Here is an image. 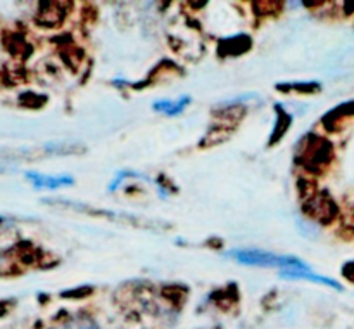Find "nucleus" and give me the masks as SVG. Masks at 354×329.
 I'll return each mask as SVG.
<instances>
[{
    "label": "nucleus",
    "instance_id": "obj_1",
    "mask_svg": "<svg viewBox=\"0 0 354 329\" xmlns=\"http://www.w3.org/2000/svg\"><path fill=\"white\" fill-rule=\"evenodd\" d=\"M227 258L235 260L242 265L265 267V269H280L282 272L289 270H311L306 262L292 255H277L266 249H232L225 253Z\"/></svg>",
    "mask_w": 354,
    "mask_h": 329
},
{
    "label": "nucleus",
    "instance_id": "obj_2",
    "mask_svg": "<svg viewBox=\"0 0 354 329\" xmlns=\"http://www.w3.org/2000/svg\"><path fill=\"white\" fill-rule=\"evenodd\" d=\"M332 156H334V151H332L330 142L315 134H308L301 141L299 154L296 158L304 168L317 173L332 161Z\"/></svg>",
    "mask_w": 354,
    "mask_h": 329
},
{
    "label": "nucleus",
    "instance_id": "obj_3",
    "mask_svg": "<svg viewBox=\"0 0 354 329\" xmlns=\"http://www.w3.org/2000/svg\"><path fill=\"white\" fill-rule=\"evenodd\" d=\"M303 210L306 211L313 220L324 222V224L332 222L335 215H337V206H335L334 199H332L327 193L313 194L310 199H306Z\"/></svg>",
    "mask_w": 354,
    "mask_h": 329
},
{
    "label": "nucleus",
    "instance_id": "obj_4",
    "mask_svg": "<svg viewBox=\"0 0 354 329\" xmlns=\"http://www.w3.org/2000/svg\"><path fill=\"white\" fill-rule=\"evenodd\" d=\"M251 48V38L248 35L241 33L235 35V37L223 38L220 42V47H218V54L221 57H228V55H241L244 52H248Z\"/></svg>",
    "mask_w": 354,
    "mask_h": 329
},
{
    "label": "nucleus",
    "instance_id": "obj_5",
    "mask_svg": "<svg viewBox=\"0 0 354 329\" xmlns=\"http://www.w3.org/2000/svg\"><path fill=\"white\" fill-rule=\"evenodd\" d=\"M26 179L33 184L38 189H57L62 186H71L75 180L69 175H44V173L37 172H26Z\"/></svg>",
    "mask_w": 354,
    "mask_h": 329
},
{
    "label": "nucleus",
    "instance_id": "obj_6",
    "mask_svg": "<svg viewBox=\"0 0 354 329\" xmlns=\"http://www.w3.org/2000/svg\"><path fill=\"white\" fill-rule=\"evenodd\" d=\"M61 3L57 2H47L40 7V12H38V24L41 26H57L62 23L66 16L64 7H59Z\"/></svg>",
    "mask_w": 354,
    "mask_h": 329
},
{
    "label": "nucleus",
    "instance_id": "obj_7",
    "mask_svg": "<svg viewBox=\"0 0 354 329\" xmlns=\"http://www.w3.org/2000/svg\"><path fill=\"white\" fill-rule=\"evenodd\" d=\"M280 276H282L283 279L311 281V283L324 284V286H330V287H334V290H337V291L342 290V286L337 283V281L330 279V277L318 276V274H315L313 270H289V272H280Z\"/></svg>",
    "mask_w": 354,
    "mask_h": 329
},
{
    "label": "nucleus",
    "instance_id": "obj_8",
    "mask_svg": "<svg viewBox=\"0 0 354 329\" xmlns=\"http://www.w3.org/2000/svg\"><path fill=\"white\" fill-rule=\"evenodd\" d=\"M275 111H277L275 127H273L272 135H270V141H268L270 145L277 144V142H279L280 139H282L283 135H286V132L289 130L290 125H292V116H290V114L287 113V111L283 109L282 106H280V104L275 107Z\"/></svg>",
    "mask_w": 354,
    "mask_h": 329
},
{
    "label": "nucleus",
    "instance_id": "obj_9",
    "mask_svg": "<svg viewBox=\"0 0 354 329\" xmlns=\"http://www.w3.org/2000/svg\"><path fill=\"white\" fill-rule=\"evenodd\" d=\"M190 104V97L183 96L180 99H165V100H156L152 104L154 111H159V113L166 114V116H176V114L182 113L187 106Z\"/></svg>",
    "mask_w": 354,
    "mask_h": 329
},
{
    "label": "nucleus",
    "instance_id": "obj_10",
    "mask_svg": "<svg viewBox=\"0 0 354 329\" xmlns=\"http://www.w3.org/2000/svg\"><path fill=\"white\" fill-rule=\"evenodd\" d=\"M354 116V103H346L337 106L335 109H332L330 113H327L324 116V125L327 130H335L339 127L337 123H341L344 118Z\"/></svg>",
    "mask_w": 354,
    "mask_h": 329
},
{
    "label": "nucleus",
    "instance_id": "obj_11",
    "mask_svg": "<svg viewBox=\"0 0 354 329\" xmlns=\"http://www.w3.org/2000/svg\"><path fill=\"white\" fill-rule=\"evenodd\" d=\"M277 89L280 92H299V94H315L320 90V83L317 82H296V83H279Z\"/></svg>",
    "mask_w": 354,
    "mask_h": 329
},
{
    "label": "nucleus",
    "instance_id": "obj_12",
    "mask_svg": "<svg viewBox=\"0 0 354 329\" xmlns=\"http://www.w3.org/2000/svg\"><path fill=\"white\" fill-rule=\"evenodd\" d=\"M92 293V287L88 286H80V287H75V290H69V291H62L61 296H68V298H73V300H78V298H83L86 296V294Z\"/></svg>",
    "mask_w": 354,
    "mask_h": 329
},
{
    "label": "nucleus",
    "instance_id": "obj_13",
    "mask_svg": "<svg viewBox=\"0 0 354 329\" xmlns=\"http://www.w3.org/2000/svg\"><path fill=\"white\" fill-rule=\"evenodd\" d=\"M76 329H99V328H97L95 321H93L92 317H88V315H83L82 317V315H80Z\"/></svg>",
    "mask_w": 354,
    "mask_h": 329
},
{
    "label": "nucleus",
    "instance_id": "obj_14",
    "mask_svg": "<svg viewBox=\"0 0 354 329\" xmlns=\"http://www.w3.org/2000/svg\"><path fill=\"white\" fill-rule=\"evenodd\" d=\"M342 274H344V276H346V279L353 281V283H354V262L346 263L344 269H342Z\"/></svg>",
    "mask_w": 354,
    "mask_h": 329
}]
</instances>
